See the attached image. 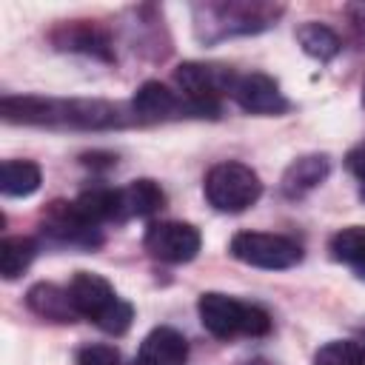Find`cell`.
I'll list each match as a JSON object with an SVG mask.
<instances>
[{"instance_id":"obj_1","label":"cell","mask_w":365,"mask_h":365,"mask_svg":"<svg viewBox=\"0 0 365 365\" xmlns=\"http://www.w3.org/2000/svg\"><path fill=\"white\" fill-rule=\"evenodd\" d=\"M0 111L9 123L34 125H77V128H111L123 125L117 106L103 100H43V97H3Z\"/></svg>"},{"instance_id":"obj_2","label":"cell","mask_w":365,"mask_h":365,"mask_svg":"<svg viewBox=\"0 0 365 365\" xmlns=\"http://www.w3.org/2000/svg\"><path fill=\"white\" fill-rule=\"evenodd\" d=\"M66 288H68L77 317L91 319L97 328H103L106 334H114V336L128 331V325L134 319V308L114 294V288L106 277L91 274V271H77Z\"/></svg>"},{"instance_id":"obj_3","label":"cell","mask_w":365,"mask_h":365,"mask_svg":"<svg viewBox=\"0 0 365 365\" xmlns=\"http://www.w3.org/2000/svg\"><path fill=\"white\" fill-rule=\"evenodd\" d=\"M200 322L208 334L217 339H234V336H265L271 331V317L265 308L234 299L220 291H205L197 299Z\"/></svg>"},{"instance_id":"obj_4","label":"cell","mask_w":365,"mask_h":365,"mask_svg":"<svg viewBox=\"0 0 365 365\" xmlns=\"http://www.w3.org/2000/svg\"><path fill=\"white\" fill-rule=\"evenodd\" d=\"M197 34L208 43L231 34H254L268 29L282 9L265 3H208L197 6Z\"/></svg>"},{"instance_id":"obj_5","label":"cell","mask_w":365,"mask_h":365,"mask_svg":"<svg viewBox=\"0 0 365 365\" xmlns=\"http://www.w3.org/2000/svg\"><path fill=\"white\" fill-rule=\"evenodd\" d=\"M262 194V182L257 171L242 163H217L205 174V197L217 211L240 214L251 208Z\"/></svg>"},{"instance_id":"obj_6","label":"cell","mask_w":365,"mask_h":365,"mask_svg":"<svg viewBox=\"0 0 365 365\" xmlns=\"http://www.w3.org/2000/svg\"><path fill=\"white\" fill-rule=\"evenodd\" d=\"M240 74H234L228 66H217V63H182L174 71L177 86L182 88V97L191 100L202 117H217L220 111V97L234 91Z\"/></svg>"},{"instance_id":"obj_7","label":"cell","mask_w":365,"mask_h":365,"mask_svg":"<svg viewBox=\"0 0 365 365\" xmlns=\"http://www.w3.org/2000/svg\"><path fill=\"white\" fill-rule=\"evenodd\" d=\"M231 257L245 262V265H254V268L282 271V268H291L302 259V248L297 240L282 237V234L240 231L231 240Z\"/></svg>"},{"instance_id":"obj_8","label":"cell","mask_w":365,"mask_h":365,"mask_svg":"<svg viewBox=\"0 0 365 365\" xmlns=\"http://www.w3.org/2000/svg\"><path fill=\"white\" fill-rule=\"evenodd\" d=\"M200 231L191 222H177V220H165V222H151L145 231V251L160 259V262H188L197 257L200 251Z\"/></svg>"},{"instance_id":"obj_9","label":"cell","mask_w":365,"mask_h":365,"mask_svg":"<svg viewBox=\"0 0 365 365\" xmlns=\"http://www.w3.org/2000/svg\"><path fill=\"white\" fill-rule=\"evenodd\" d=\"M131 111L137 120H145V123H157V120H171V117H182V111L194 114V117H202L200 108L185 100V97H177L168 86L157 83V80H148L137 88L134 100H131Z\"/></svg>"},{"instance_id":"obj_10","label":"cell","mask_w":365,"mask_h":365,"mask_svg":"<svg viewBox=\"0 0 365 365\" xmlns=\"http://www.w3.org/2000/svg\"><path fill=\"white\" fill-rule=\"evenodd\" d=\"M231 97L248 114H282L288 108V100L279 91V83L268 74H259V71L237 77Z\"/></svg>"},{"instance_id":"obj_11","label":"cell","mask_w":365,"mask_h":365,"mask_svg":"<svg viewBox=\"0 0 365 365\" xmlns=\"http://www.w3.org/2000/svg\"><path fill=\"white\" fill-rule=\"evenodd\" d=\"M43 231L68 245H97L100 242V228L86 222L77 214L74 202H51L43 217Z\"/></svg>"},{"instance_id":"obj_12","label":"cell","mask_w":365,"mask_h":365,"mask_svg":"<svg viewBox=\"0 0 365 365\" xmlns=\"http://www.w3.org/2000/svg\"><path fill=\"white\" fill-rule=\"evenodd\" d=\"M51 40L60 46V48H68V51H83V54H94L100 60H111V40L108 34L97 26V23H88V20H71V23H63Z\"/></svg>"},{"instance_id":"obj_13","label":"cell","mask_w":365,"mask_h":365,"mask_svg":"<svg viewBox=\"0 0 365 365\" xmlns=\"http://www.w3.org/2000/svg\"><path fill=\"white\" fill-rule=\"evenodd\" d=\"M185 359H188V342L180 331L168 325L154 328L137 351V365H185Z\"/></svg>"},{"instance_id":"obj_14","label":"cell","mask_w":365,"mask_h":365,"mask_svg":"<svg viewBox=\"0 0 365 365\" xmlns=\"http://www.w3.org/2000/svg\"><path fill=\"white\" fill-rule=\"evenodd\" d=\"M331 171V160L325 154H302L297 157L285 174H282V194L297 200V197H305L308 191H314Z\"/></svg>"},{"instance_id":"obj_15","label":"cell","mask_w":365,"mask_h":365,"mask_svg":"<svg viewBox=\"0 0 365 365\" xmlns=\"http://www.w3.org/2000/svg\"><path fill=\"white\" fill-rule=\"evenodd\" d=\"M26 305L37 317H43L48 322H74V319H80L77 311H74V305H71L68 288H60L54 282H37V285H31L29 294H26Z\"/></svg>"},{"instance_id":"obj_16","label":"cell","mask_w":365,"mask_h":365,"mask_svg":"<svg viewBox=\"0 0 365 365\" xmlns=\"http://www.w3.org/2000/svg\"><path fill=\"white\" fill-rule=\"evenodd\" d=\"M71 202H74L77 214L86 222L97 225V228L103 222H123V217H120V188H103V185H97V188L83 191Z\"/></svg>"},{"instance_id":"obj_17","label":"cell","mask_w":365,"mask_h":365,"mask_svg":"<svg viewBox=\"0 0 365 365\" xmlns=\"http://www.w3.org/2000/svg\"><path fill=\"white\" fill-rule=\"evenodd\" d=\"M165 205V194L154 180H134L120 188V217H148Z\"/></svg>"},{"instance_id":"obj_18","label":"cell","mask_w":365,"mask_h":365,"mask_svg":"<svg viewBox=\"0 0 365 365\" xmlns=\"http://www.w3.org/2000/svg\"><path fill=\"white\" fill-rule=\"evenodd\" d=\"M40 165L31 160H6L0 165V191L6 197H29L40 188Z\"/></svg>"},{"instance_id":"obj_19","label":"cell","mask_w":365,"mask_h":365,"mask_svg":"<svg viewBox=\"0 0 365 365\" xmlns=\"http://www.w3.org/2000/svg\"><path fill=\"white\" fill-rule=\"evenodd\" d=\"M297 43L302 46V51H305L308 57H314V60H319V63L334 60V57L339 54V48H342V40L336 37V31L328 29L325 23H314V20L302 23V26L297 29Z\"/></svg>"},{"instance_id":"obj_20","label":"cell","mask_w":365,"mask_h":365,"mask_svg":"<svg viewBox=\"0 0 365 365\" xmlns=\"http://www.w3.org/2000/svg\"><path fill=\"white\" fill-rule=\"evenodd\" d=\"M331 257L351 265L365 279V225H348L331 237Z\"/></svg>"},{"instance_id":"obj_21","label":"cell","mask_w":365,"mask_h":365,"mask_svg":"<svg viewBox=\"0 0 365 365\" xmlns=\"http://www.w3.org/2000/svg\"><path fill=\"white\" fill-rule=\"evenodd\" d=\"M37 242L31 237H3L0 242V274L6 279H17L34 259Z\"/></svg>"},{"instance_id":"obj_22","label":"cell","mask_w":365,"mask_h":365,"mask_svg":"<svg viewBox=\"0 0 365 365\" xmlns=\"http://www.w3.org/2000/svg\"><path fill=\"white\" fill-rule=\"evenodd\" d=\"M314 365H365V354L351 339H331L314 354Z\"/></svg>"},{"instance_id":"obj_23","label":"cell","mask_w":365,"mask_h":365,"mask_svg":"<svg viewBox=\"0 0 365 365\" xmlns=\"http://www.w3.org/2000/svg\"><path fill=\"white\" fill-rule=\"evenodd\" d=\"M77 365H120V351H117L114 345L94 342V345L80 348Z\"/></svg>"},{"instance_id":"obj_24","label":"cell","mask_w":365,"mask_h":365,"mask_svg":"<svg viewBox=\"0 0 365 365\" xmlns=\"http://www.w3.org/2000/svg\"><path fill=\"white\" fill-rule=\"evenodd\" d=\"M348 168L356 174V180L362 182V191H365V145H359L348 154Z\"/></svg>"},{"instance_id":"obj_25","label":"cell","mask_w":365,"mask_h":365,"mask_svg":"<svg viewBox=\"0 0 365 365\" xmlns=\"http://www.w3.org/2000/svg\"><path fill=\"white\" fill-rule=\"evenodd\" d=\"M354 11L359 14V17H356V23H359V26L365 29V6H359V9H354Z\"/></svg>"},{"instance_id":"obj_26","label":"cell","mask_w":365,"mask_h":365,"mask_svg":"<svg viewBox=\"0 0 365 365\" xmlns=\"http://www.w3.org/2000/svg\"><path fill=\"white\" fill-rule=\"evenodd\" d=\"M242 365H268L265 359H248V362H242Z\"/></svg>"},{"instance_id":"obj_27","label":"cell","mask_w":365,"mask_h":365,"mask_svg":"<svg viewBox=\"0 0 365 365\" xmlns=\"http://www.w3.org/2000/svg\"><path fill=\"white\" fill-rule=\"evenodd\" d=\"M362 106H365V83H362Z\"/></svg>"},{"instance_id":"obj_28","label":"cell","mask_w":365,"mask_h":365,"mask_svg":"<svg viewBox=\"0 0 365 365\" xmlns=\"http://www.w3.org/2000/svg\"><path fill=\"white\" fill-rule=\"evenodd\" d=\"M362 354H365V351H362Z\"/></svg>"}]
</instances>
